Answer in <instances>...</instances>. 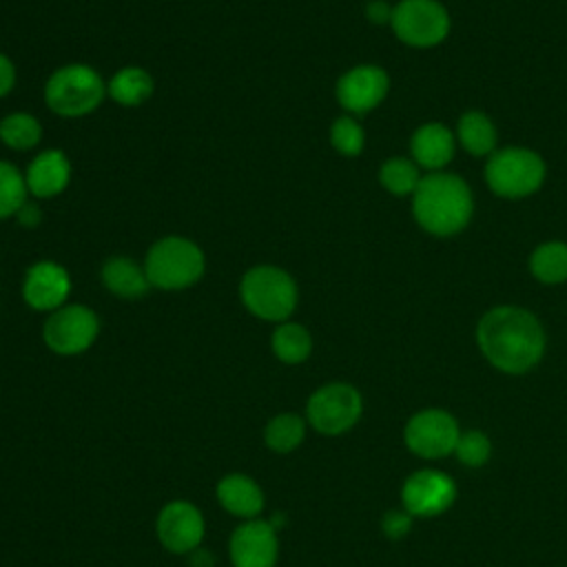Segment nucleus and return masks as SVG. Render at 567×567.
Listing matches in <instances>:
<instances>
[{
	"label": "nucleus",
	"mask_w": 567,
	"mask_h": 567,
	"mask_svg": "<svg viewBox=\"0 0 567 567\" xmlns=\"http://www.w3.org/2000/svg\"><path fill=\"white\" fill-rule=\"evenodd\" d=\"M390 91L385 69L377 64H357L339 75L334 95L348 115H363L377 109Z\"/></svg>",
	"instance_id": "15"
},
{
	"label": "nucleus",
	"mask_w": 567,
	"mask_h": 567,
	"mask_svg": "<svg viewBox=\"0 0 567 567\" xmlns=\"http://www.w3.org/2000/svg\"><path fill=\"white\" fill-rule=\"evenodd\" d=\"M215 498L226 514L239 520L259 518L266 507V494L261 485L244 472L224 474L215 485Z\"/></svg>",
	"instance_id": "17"
},
{
	"label": "nucleus",
	"mask_w": 567,
	"mask_h": 567,
	"mask_svg": "<svg viewBox=\"0 0 567 567\" xmlns=\"http://www.w3.org/2000/svg\"><path fill=\"white\" fill-rule=\"evenodd\" d=\"M153 91H155L153 75L137 64L122 66L106 80V97L126 109L144 104L146 100H151Z\"/></svg>",
	"instance_id": "20"
},
{
	"label": "nucleus",
	"mask_w": 567,
	"mask_h": 567,
	"mask_svg": "<svg viewBox=\"0 0 567 567\" xmlns=\"http://www.w3.org/2000/svg\"><path fill=\"white\" fill-rule=\"evenodd\" d=\"M456 140L470 155L485 157L494 153L498 133L494 122L483 111H467L456 124Z\"/></svg>",
	"instance_id": "23"
},
{
	"label": "nucleus",
	"mask_w": 567,
	"mask_h": 567,
	"mask_svg": "<svg viewBox=\"0 0 567 567\" xmlns=\"http://www.w3.org/2000/svg\"><path fill=\"white\" fill-rule=\"evenodd\" d=\"M142 264L151 288L166 292L193 288L206 272V255L202 246L184 235H164L155 239Z\"/></svg>",
	"instance_id": "3"
},
{
	"label": "nucleus",
	"mask_w": 567,
	"mask_h": 567,
	"mask_svg": "<svg viewBox=\"0 0 567 567\" xmlns=\"http://www.w3.org/2000/svg\"><path fill=\"white\" fill-rule=\"evenodd\" d=\"M543 157L525 146L494 151L485 164V182L492 193L507 199H520L536 193L545 182Z\"/></svg>",
	"instance_id": "6"
},
{
	"label": "nucleus",
	"mask_w": 567,
	"mask_h": 567,
	"mask_svg": "<svg viewBox=\"0 0 567 567\" xmlns=\"http://www.w3.org/2000/svg\"><path fill=\"white\" fill-rule=\"evenodd\" d=\"M330 144L332 148L343 155V157H357L361 155L363 146H365V133L363 126L357 122L354 115H339L332 124H330Z\"/></svg>",
	"instance_id": "28"
},
{
	"label": "nucleus",
	"mask_w": 567,
	"mask_h": 567,
	"mask_svg": "<svg viewBox=\"0 0 567 567\" xmlns=\"http://www.w3.org/2000/svg\"><path fill=\"white\" fill-rule=\"evenodd\" d=\"M421 177L423 175H421L419 164L408 157H390L379 168V184L396 197L412 195L416 190Z\"/></svg>",
	"instance_id": "26"
},
{
	"label": "nucleus",
	"mask_w": 567,
	"mask_h": 567,
	"mask_svg": "<svg viewBox=\"0 0 567 567\" xmlns=\"http://www.w3.org/2000/svg\"><path fill=\"white\" fill-rule=\"evenodd\" d=\"M308 434L306 416L297 412H279L264 425V445L275 454H290L301 447Z\"/></svg>",
	"instance_id": "22"
},
{
	"label": "nucleus",
	"mask_w": 567,
	"mask_h": 567,
	"mask_svg": "<svg viewBox=\"0 0 567 567\" xmlns=\"http://www.w3.org/2000/svg\"><path fill=\"white\" fill-rule=\"evenodd\" d=\"M71 159L62 148H42L38 151L27 168H24V182L29 197L33 199H53L62 195L71 184Z\"/></svg>",
	"instance_id": "16"
},
{
	"label": "nucleus",
	"mask_w": 567,
	"mask_h": 567,
	"mask_svg": "<svg viewBox=\"0 0 567 567\" xmlns=\"http://www.w3.org/2000/svg\"><path fill=\"white\" fill-rule=\"evenodd\" d=\"M410 151L419 168L434 173L452 162L456 151V137L445 124L427 122L412 133Z\"/></svg>",
	"instance_id": "18"
},
{
	"label": "nucleus",
	"mask_w": 567,
	"mask_h": 567,
	"mask_svg": "<svg viewBox=\"0 0 567 567\" xmlns=\"http://www.w3.org/2000/svg\"><path fill=\"white\" fill-rule=\"evenodd\" d=\"M239 299L252 317L277 326L288 321L297 310L299 286L286 268L257 264L241 275Z\"/></svg>",
	"instance_id": "4"
},
{
	"label": "nucleus",
	"mask_w": 567,
	"mask_h": 567,
	"mask_svg": "<svg viewBox=\"0 0 567 567\" xmlns=\"http://www.w3.org/2000/svg\"><path fill=\"white\" fill-rule=\"evenodd\" d=\"M16 82H18V71L13 60L0 51V100L16 89Z\"/></svg>",
	"instance_id": "33"
},
{
	"label": "nucleus",
	"mask_w": 567,
	"mask_h": 567,
	"mask_svg": "<svg viewBox=\"0 0 567 567\" xmlns=\"http://www.w3.org/2000/svg\"><path fill=\"white\" fill-rule=\"evenodd\" d=\"M476 343L494 368L507 374H523L543 359L545 330L529 310L496 306L481 317Z\"/></svg>",
	"instance_id": "1"
},
{
	"label": "nucleus",
	"mask_w": 567,
	"mask_h": 567,
	"mask_svg": "<svg viewBox=\"0 0 567 567\" xmlns=\"http://www.w3.org/2000/svg\"><path fill=\"white\" fill-rule=\"evenodd\" d=\"M73 279L69 270L53 259L33 261L22 277L20 295L22 301L35 312H53L69 303Z\"/></svg>",
	"instance_id": "12"
},
{
	"label": "nucleus",
	"mask_w": 567,
	"mask_h": 567,
	"mask_svg": "<svg viewBox=\"0 0 567 567\" xmlns=\"http://www.w3.org/2000/svg\"><path fill=\"white\" fill-rule=\"evenodd\" d=\"M456 458L467 465V467H481L489 461L492 456V441L487 439V434H483L481 430H467L461 432L456 447H454Z\"/></svg>",
	"instance_id": "29"
},
{
	"label": "nucleus",
	"mask_w": 567,
	"mask_h": 567,
	"mask_svg": "<svg viewBox=\"0 0 567 567\" xmlns=\"http://www.w3.org/2000/svg\"><path fill=\"white\" fill-rule=\"evenodd\" d=\"M456 498V483L439 470H419L401 487V505L412 518H432L450 509Z\"/></svg>",
	"instance_id": "14"
},
{
	"label": "nucleus",
	"mask_w": 567,
	"mask_h": 567,
	"mask_svg": "<svg viewBox=\"0 0 567 567\" xmlns=\"http://www.w3.org/2000/svg\"><path fill=\"white\" fill-rule=\"evenodd\" d=\"M102 330L97 312L86 303H64L47 315L42 326L44 346L58 357H78L93 348Z\"/></svg>",
	"instance_id": "8"
},
{
	"label": "nucleus",
	"mask_w": 567,
	"mask_h": 567,
	"mask_svg": "<svg viewBox=\"0 0 567 567\" xmlns=\"http://www.w3.org/2000/svg\"><path fill=\"white\" fill-rule=\"evenodd\" d=\"M42 142V122L29 111H11L0 117V144L16 153H29Z\"/></svg>",
	"instance_id": "24"
},
{
	"label": "nucleus",
	"mask_w": 567,
	"mask_h": 567,
	"mask_svg": "<svg viewBox=\"0 0 567 567\" xmlns=\"http://www.w3.org/2000/svg\"><path fill=\"white\" fill-rule=\"evenodd\" d=\"M529 270L543 284L567 281V244L551 239L536 246L529 255Z\"/></svg>",
	"instance_id": "25"
},
{
	"label": "nucleus",
	"mask_w": 567,
	"mask_h": 567,
	"mask_svg": "<svg viewBox=\"0 0 567 567\" xmlns=\"http://www.w3.org/2000/svg\"><path fill=\"white\" fill-rule=\"evenodd\" d=\"M270 352L284 365H299L312 354V334L299 321H281L270 332Z\"/></svg>",
	"instance_id": "21"
},
{
	"label": "nucleus",
	"mask_w": 567,
	"mask_h": 567,
	"mask_svg": "<svg viewBox=\"0 0 567 567\" xmlns=\"http://www.w3.org/2000/svg\"><path fill=\"white\" fill-rule=\"evenodd\" d=\"M29 199L24 171L13 162L0 159V221L18 213V208Z\"/></svg>",
	"instance_id": "27"
},
{
	"label": "nucleus",
	"mask_w": 567,
	"mask_h": 567,
	"mask_svg": "<svg viewBox=\"0 0 567 567\" xmlns=\"http://www.w3.org/2000/svg\"><path fill=\"white\" fill-rule=\"evenodd\" d=\"M102 286L117 299H142L151 290L144 264L135 261L128 255H111L100 268Z\"/></svg>",
	"instance_id": "19"
},
{
	"label": "nucleus",
	"mask_w": 567,
	"mask_h": 567,
	"mask_svg": "<svg viewBox=\"0 0 567 567\" xmlns=\"http://www.w3.org/2000/svg\"><path fill=\"white\" fill-rule=\"evenodd\" d=\"M461 436L456 419L439 408L412 414L403 427V441L421 458H441L454 452Z\"/></svg>",
	"instance_id": "11"
},
{
	"label": "nucleus",
	"mask_w": 567,
	"mask_h": 567,
	"mask_svg": "<svg viewBox=\"0 0 567 567\" xmlns=\"http://www.w3.org/2000/svg\"><path fill=\"white\" fill-rule=\"evenodd\" d=\"M266 518L239 520L228 538V560L233 567H277L279 536Z\"/></svg>",
	"instance_id": "13"
},
{
	"label": "nucleus",
	"mask_w": 567,
	"mask_h": 567,
	"mask_svg": "<svg viewBox=\"0 0 567 567\" xmlns=\"http://www.w3.org/2000/svg\"><path fill=\"white\" fill-rule=\"evenodd\" d=\"M410 527H412V516L405 509H388L381 518V529L392 540L408 536Z\"/></svg>",
	"instance_id": "30"
},
{
	"label": "nucleus",
	"mask_w": 567,
	"mask_h": 567,
	"mask_svg": "<svg viewBox=\"0 0 567 567\" xmlns=\"http://www.w3.org/2000/svg\"><path fill=\"white\" fill-rule=\"evenodd\" d=\"M416 224L436 237L461 233L474 213V197L467 182L454 173L434 171L421 177L412 193Z\"/></svg>",
	"instance_id": "2"
},
{
	"label": "nucleus",
	"mask_w": 567,
	"mask_h": 567,
	"mask_svg": "<svg viewBox=\"0 0 567 567\" xmlns=\"http://www.w3.org/2000/svg\"><path fill=\"white\" fill-rule=\"evenodd\" d=\"M186 558H188L190 567H215V554L208 551L206 547H197Z\"/></svg>",
	"instance_id": "34"
},
{
	"label": "nucleus",
	"mask_w": 567,
	"mask_h": 567,
	"mask_svg": "<svg viewBox=\"0 0 567 567\" xmlns=\"http://www.w3.org/2000/svg\"><path fill=\"white\" fill-rule=\"evenodd\" d=\"M106 100V80L84 62L58 66L44 82V104L64 120L91 115Z\"/></svg>",
	"instance_id": "5"
},
{
	"label": "nucleus",
	"mask_w": 567,
	"mask_h": 567,
	"mask_svg": "<svg viewBox=\"0 0 567 567\" xmlns=\"http://www.w3.org/2000/svg\"><path fill=\"white\" fill-rule=\"evenodd\" d=\"M392 11H394V7H392L390 2H385V0H370V2L365 4V9H363L365 20H368L370 24H374V27H385V24H390V22H392Z\"/></svg>",
	"instance_id": "32"
},
{
	"label": "nucleus",
	"mask_w": 567,
	"mask_h": 567,
	"mask_svg": "<svg viewBox=\"0 0 567 567\" xmlns=\"http://www.w3.org/2000/svg\"><path fill=\"white\" fill-rule=\"evenodd\" d=\"M155 536L168 554L188 556L204 543L206 518L202 509L186 498L168 501L157 512Z\"/></svg>",
	"instance_id": "10"
},
{
	"label": "nucleus",
	"mask_w": 567,
	"mask_h": 567,
	"mask_svg": "<svg viewBox=\"0 0 567 567\" xmlns=\"http://www.w3.org/2000/svg\"><path fill=\"white\" fill-rule=\"evenodd\" d=\"M390 27L403 44L430 49L447 38L450 16L436 0H401L394 4Z\"/></svg>",
	"instance_id": "9"
},
{
	"label": "nucleus",
	"mask_w": 567,
	"mask_h": 567,
	"mask_svg": "<svg viewBox=\"0 0 567 567\" xmlns=\"http://www.w3.org/2000/svg\"><path fill=\"white\" fill-rule=\"evenodd\" d=\"M363 414L361 392L346 381H330L319 385L306 401L308 427L323 436H339L350 432Z\"/></svg>",
	"instance_id": "7"
},
{
	"label": "nucleus",
	"mask_w": 567,
	"mask_h": 567,
	"mask_svg": "<svg viewBox=\"0 0 567 567\" xmlns=\"http://www.w3.org/2000/svg\"><path fill=\"white\" fill-rule=\"evenodd\" d=\"M13 217H16V221H18L20 228L31 230V228H38V226L42 224L44 210H42V206L38 204V199H27V202L18 208V213H16Z\"/></svg>",
	"instance_id": "31"
}]
</instances>
